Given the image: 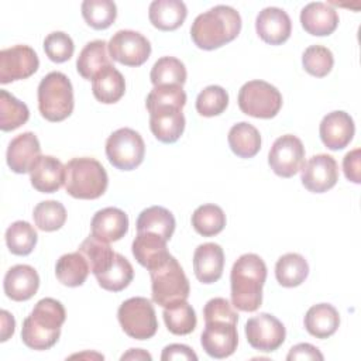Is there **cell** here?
Masks as SVG:
<instances>
[{
  "label": "cell",
  "mask_w": 361,
  "mask_h": 361,
  "mask_svg": "<svg viewBox=\"0 0 361 361\" xmlns=\"http://www.w3.org/2000/svg\"><path fill=\"white\" fill-rule=\"evenodd\" d=\"M124 360H148L151 361L152 357L149 353L141 350V348H130L126 354L121 355V361Z\"/></svg>",
  "instance_id": "cell-51"
},
{
  "label": "cell",
  "mask_w": 361,
  "mask_h": 361,
  "mask_svg": "<svg viewBox=\"0 0 361 361\" xmlns=\"http://www.w3.org/2000/svg\"><path fill=\"white\" fill-rule=\"evenodd\" d=\"M78 251L85 255V258L89 262L90 272H93L94 276L107 271L111 267V264L116 258V254H117L113 251V248L109 245V243H104L93 235H89L79 245Z\"/></svg>",
  "instance_id": "cell-34"
},
{
  "label": "cell",
  "mask_w": 361,
  "mask_h": 361,
  "mask_svg": "<svg viewBox=\"0 0 361 361\" xmlns=\"http://www.w3.org/2000/svg\"><path fill=\"white\" fill-rule=\"evenodd\" d=\"M360 148H355L350 152L345 154L344 159H343V169H344V175L348 180L354 182V183H360L361 182V175H360Z\"/></svg>",
  "instance_id": "cell-48"
},
{
  "label": "cell",
  "mask_w": 361,
  "mask_h": 361,
  "mask_svg": "<svg viewBox=\"0 0 361 361\" xmlns=\"http://www.w3.org/2000/svg\"><path fill=\"white\" fill-rule=\"evenodd\" d=\"M90 272V267L85 255L79 251L63 254L55 265L56 279L69 288L80 286L85 283L87 275Z\"/></svg>",
  "instance_id": "cell-31"
},
{
  "label": "cell",
  "mask_w": 361,
  "mask_h": 361,
  "mask_svg": "<svg viewBox=\"0 0 361 361\" xmlns=\"http://www.w3.org/2000/svg\"><path fill=\"white\" fill-rule=\"evenodd\" d=\"M240 110L255 118H272L282 107L281 92L265 80H250L238 92Z\"/></svg>",
  "instance_id": "cell-7"
},
{
  "label": "cell",
  "mask_w": 361,
  "mask_h": 361,
  "mask_svg": "<svg viewBox=\"0 0 361 361\" xmlns=\"http://www.w3.org/2000/svg\"><path fill=\"white\" fill-rule=\"evenodd\" d=\"M300 24L310 35H330L338 25V14L330 4L313 1L302 8Z\"/></svg>",
  "instance_id": "cell-24"
},
{
  "label": "cell",
  "mask_w": 361,
  "mask_h": 361,
  "mask_svg": "<svg viewBox=\"0 0 361 361\" xmlns=\"http://www.w3.org/2000/svg\"><path fill=\"white\" fill-rule=\"evenodd\" d=\"M107 185V172L94 158H72L65 165V190L75 199H97Z\"/></svg>",
  "instance_id": "cell-4"
},
{
  "label": "cell",
  "mask_w": 361,
  "mask_h": 361,
  "mask_svg": "<svg viewBox=\"0 0 361 361\" xmlns=\"http://www.w3.org/2000/svg\"><path fill=\"white\" fill-rule=\"evenodd\" d=\"M162 361H171V360H197L196 353L185 345V344H169L162 350L161 354Z\"/></svg>",
  "instance_id": "cell-49"
},
{
  "label": "cell",
  "mask_w": 361,
  "mask_h": 361,
  "mask_svg": "<svg viewBox=\"0 0 361 361\" xmlns=\"http://www.w3.org/2000/svg\"><path fill=\"white\" fill-rule=\"evenodd\" d=\"M241 31V17L230 6H214L199 14L190 27V37L200 49L212 51L231 42Z\"/></svg>",
  "instance_id": "cell-2"
},
{
  "label": "cell",
  "mask_w": 361,
  "mask_h": 361,
  "mask_svg": "<svg viewBox=\"0 0 361 361\" xmlns=\"http://www.w3.org/2000/svg\"><path fill=\"white\" fill-rule=\"evenodd\" d=\"M66 319L63 305L52 298L38 300L23 322L21 340L32 350H48L56 344Z\"/></svg>",
  "instance_id": "cell-3"
},
{
  "label": "cell",
  "mask_w": 361,
  "mask_h": 361,
  "mask_svg": "<svg viewBox=\"0 0 361 361\" xmlns=\"http://www.w3.org/2000/svg\"><path fill=\"white\" fill-rule=\"evenodd\" d=\"M38 235L28 221H14L6 230V244L14 255H28L37 244Z\"/></svg>",
  "instance_id": "cell-40"
},
{
  "label": "cell",
  "mask_w": 361,
  "mask_h": 361,
  "mask_svg": "<svg viewBox=\"0 0 361 361\" xmlns=\"http://www.w3.org/2000/svg\"><path fill=\"white\" fill-rule=\"evenodd\" d=\"M149 79L154 86L176 85L182 86L186 82V68L182 61L173 56L159 58L149 73Z\"/></svg>",
  "instance_id": "cell-38"
},
{
  "label": "cell",
  "mask_w": 361,
  "mask_h": 361,
  "mask_svg": "<svg viewBox=\"0 0 361 361\" xmlns=\"http://www.w3.org/2000/svg\"><path fill=\"white\" fill-rule=\"evenodd\" d=\"M271 169L281 178H292L305 164V147L302 141L292 134L276 138L268 154Z\"/></svg>",
  "instance_id": "cell-13"
},
{
  "label": "cell",
  "mask_w": 361,
  "mask_h": 361,
  "mask_svg": "<svg viewBox=\"0 0 361 361\" xmlns=\"http://www.w3.org/2000/svg\"><path fill=\"white\" fill-rule=\"evenodd\" d=\"M227 140L231 151L240 158H252L261 149L259 131L245 121L234 124L228 131Z\"/></svg>",
  "instance_id": "cell-32"
},
{
  "label": "cell",
  "mask_w": 361,
  "mask_h": 361,
  "mask_svg": "<svg viewBox=\"0 0 361 361\" xmlns=\"http://www.w3.org/2000/svg\"><path fill=\"white\" fill-rule=\"evenodd\" d=\"M3 288L7 298L16 302H24L37 293L39 288V276L32 267L18 264L6 272Z\"/></svg>",
  "instance_id": "cell-20"
},
{
  "label": "cell",
  "mask_w": 361,
  "mask_h": 361,
  "mask_svg": "<svg viewBox=\"0 0 361 361\" xmlns=\"http://www.w3.org/2000/svg\"><path fill=\"white\" fill-rule=\"evenodd\" d=\"M200 344L207 355L213 358L230 357L238 344L237 322L226 319L204 320V330L200 336Z\"/></svg>",
  "instance_id": "cell-10"
},
{
  "label": "cell",
  "mask_w": 361,
  "mask_h": 361,
  "mask_svg": "<svg viewBox=\"0 0 361 361\" xmlns=\"http://www.w3.org/2000/svg\"><path fill=\"white\" fill-rule=\"evenodd\" d=\"M117 319L124 333L135 340L151 338L158 330L155 309L151 300L142 296L124 300L117 310Z\"/></svg>",
  "instance_id": "cell-8"
},
{
  "label": "cell",
  "mask_w": 361,
  "mask_h": 361,
  "mask_svg": "<svg viewBox=\"0 0 361 361\" xmlns=\"http://www.w3.org/2000/svg\"><path fill=\"white\" fill-rule=\"evenodd\" d=\"M41 157V147L37 135L31 131L14 137L7 148L6 159L8 168L16 173H27Z\"/></svg>",
  "instance_id": "cell-19"
},
{
  "label": "cell",
  "mask_w": 361,
  "mask_h": 361,
  "mask_svg": "<svg viewBox=\"0 0 361 361\" xmlns=\"http://www.w3.org/2000/svg\"><path fill=\"white\" fill-rule=\"evenodd\" d=\"M35 226L42 231L59 230L66 221V210L61 202L44 200L34 207Z\"/></svg>",
  "instance_id": "cell-42"
},
{
  "label": "cell",
  "mask_w": 361,
  "mask_h": 361,
  "mask_svg": "<svg viewBox=\"0 0 361 361\" xmlns=\"http://www.w3.org/2000/svg\"><path fill=\"white\" fill-rule=\"evenodd\" d=\"M355 131L353 117L341 110L326 114L320 123L319 134L322 142L331 151L343 149L350 144Z\"/></svg>",
  "instance_id": "cell-17"
},
{
  "label": "cell",
  "mask_w": 361,
  "mask_h": 361,
  "mask_svg": "<svg viewBox=\"0 0 361 361\" xmlns=\"http://www.w3.org/2000/svg\"><path fill=\"white\" fill-rule=\"evenodd\" d=\"M185 104H186V93L182 89V86H176V85L154 86V89L148 93L145 100L147 110H151L159 106H176L183 109Z\"/></svg>",
  "instance_id": "cell-45"
},
{
  "label": "cell",
  "mask_w": 361,
  "mask_h": 361,
  "mask_svg": "<svg viewBox=\"0 0 361 361\" xmlns=\"http://www.w3.org/2000/svg\"><path fill=\"white\" fill-rule=\"evenodd\" d=\"M1 341H7L13 333H14V327H16V322L13 314H10L7 310H1Z\"/></svg>",
  "instance_id": "cell-50"
},
{
  "label": "cell",
  "mask_w": 361,
  "mask_h": 361,
  "mask_svg": "<svg viewBox=\"0 0 361 361\" xmlns=\"http://www.w3.org/2000/svg\"><path fill=\"white\" fill-rule=\"evenodd\" d=\"M302 65L307 73L316 78H324L334 65L333 54L323 45H310L302 55Z\"/></svg>",
  "instance_id": "cell-44"
},
{
  "label": "cell",
  "mask_w": 361,
  "mask_h": 361,
  "mask_svg": "<svg viewBox=\"0 0 361 361\" xmlns=\"http://www.w3.org/2000/svg\"><path fill=\"white\" fill-rule=\"evenodd\" d=\"M255 30L264 42L281 45L290 37L292 23L285 10L267 7L258 13L255 18Z\"/></svg>",
  "instance_id": "cell-18"
},
{
  "label": "cell",
  "mask_w": 361,
  "mask_h": 361,
  "mask_svg": "<svg viewBox=\"0 0 361 361\" xmlns=\"http://www.w3.org/2000/svg\"><path fill=\"white\" fill-rule=\"evenodd\" d=\"M323 358L324 357L320 353V350L309 343H299V344L293 345L286 355L288 361H295V360H319V361H322Z\"/></svg>",
  "instance_id": "cell-47"
},
{
  "label": "cell",
  "mask_w": 361,
  "mask_h": 361,
  "mask_svg": "<svg viewBox=\"0 0 361 361\" xmlns=\"http://www.w3.org/2000/svg\"><path fill=\"white\" fill-rule=\"evenodd\" d=\"M145 154L142 137L133 128L124 127L111 133L106 141L109 162L120 171H133L141 165Z\"/></svg>",
  "instance_id": "cell-9"
},
{
  "label": "cell",
  "mask_w": 361,
  "mask_h": 361,
  "mask_svg": "<svg viewBox=\"0 0 361 361\" xmlns=\"http://www.w3.org/2000/svg\"><path fill=\"white\" fill-rule=\"evenodd\" d=\"M162 316L166 329L176 336L190 334L197 324L195 309L186 300L164 307Z\"/></svg>",
  "instance_id": "cell-35"
},
{
  "label": "cell",
  "mask_w": 361,
  "mask_h": 361,
  "mask_svg": "<svg viewBox=\"0 0 361 361\" xmlns=\"http://www.w3.org/2000/svg\"><path fill=\"white\" fill-rule=\"evenodd\" d=\"M30 180L35 190L54 193L65 185V165L52 155H41L30 171Z\"/></svg>",
  "instance_id": "cell-22"
},
{
  "label": "cell",
  "mask_w": 361,
  "mask_h": 361,
  "mask_svg": "<svg viewBox=\"0 0 361 361\" xmlns=\"http://www.w3.org/2000/svg\"><path fill=\"white\" fill-rule=\"evenodd\" d=\"M188 16V8L180 0H154L148 8L151 24L161 31L179 28Z\"/></svg>",
  "instance_id": "cell-26"
},
{
  "label": "cell",
  "mask_w": 361,
  "mask_h": 361,
  "mask_svg": "<svg viewBox=\"0 0 361 361\" xmlns=\"http://www.w3.org/2000/svg\"><path fill=\"white\" fill-rule=\"evenodd\" d=\"M309 275L307 261L296 252L282 255L275 265V276L279 285L285 288L299 286Z\"/></svg>",
  "instance_id": "cell-33"
},
{
  "label": "cell",
  "mask_w": 361,
  "mask_h": 361,
  "mask_svg": "<svg viewBox=\"0 0 361 361\" xmlns=\"http://www.w3.org/2000/svg\"><path fill=\"white\" fill-rule=\"evenodd\" d=\"M80 8L85 21L94 30L109 28L117 17V7L111 0H85Z\"/></svg>",
  "instance_id": "cell-41"
},
{
  "label": "cell",
  "mask_w": 361,
  "mask_h": 361,
  "mask_svg": "<svg viewBox=\"0 0 361 361\" xmlns=\"http://www.w3.org/2000/svg\"><path fill=\"white\" fill-rule=\"evenodd\" d=\"M245 337L252 348L271 353L283 344L286 330L282 322L278 320L274 314L259 313L247 320Z\"/></svg>",
  "instance_id": "cell-12"
},
{
  "label": "cell",
  "mask_w": 361,
  "mask_h": 361,
  "mask_svg": "<svg viewBox=\"0 0 361 361\" xmlns=\"http://www.w3.org/2000/svg\"><path fill=\"white\" fill-rule=\"evenodd\" d=\"M192 226L203 237L219 234L226 226V214L217 204H202L192 214Z\"/></svg>",
  "instance_id": "cell-36"
},
{
  "label": "cell",
  "mask_w": 361,
  "mask_h": 361,
  "mask_svg": "<svg viewBox=\"0 0 361 361\" xmlns=\"http://www.w3.org/2000/svg\"><path fill=\"white\" fill-rule=\"evenodd\" d=\"M134 278V269L130 261L121 254H116L111 267L100 275H96L99 285L110 292H120L130 285Z\"/></svg>",
  "instance_id": "cell-37"
},
{
  "label": "cell",
  "mask_w": 361,
  "mask_h": 361,
  "mask_svg": "<svg viewBox=\"0 0 361 361\" xmlns=\"http://www.w3.org/2000/svg\"><path fill=\"white\" fill-rule=\"evenodd\" d=\"M92 235L104 241H118L128 231V217L117 207H104L94 213L90 223Z\"/></svg>",
  "instance_id": "cell-23"
},
{
  "label": "cell",
  "mask_w": 361,
  "mask_h": 361,
  "mask_svg": "<svg viewBox=\"0 0 361 361\" xmlns=\"http://www.w3.org/2000/svg\"><path fill=\"white\" fill-rule=\"evenodd\" d=\"M107 49V42L103 39L87 42L76 59L78 73L86 80H93L100 71L111 65Z\"/></svg>",
  "instance_id": "cell-29"
},
{
  "label": "cell",
  "mask_w": 361,
  "mask_h": 361,
  "mask_svg": "<svg viewBox=\"0 0 361 361\" xmlns=\"http://www.w3.org/2000/svg\"><path fill=\"white\" fill-rule=\"evenodd\" d=\"M38 110L52 123L68 118L73 111V87L62 72H49L38 85Z\"/></svg>",
  "instance_id": "cell-5"
},
{
  "label": "cell",
  "mask_w": 361,
  "mask_h": 361,
  "mask_svg": "<svg viewBox=\"0 0 361 361\" xmlns=\"http://www.w3.org/2000/svg\"><path fill=\"white\" fill-rule=\"evenodd\" d=\"M303 322L309 334L316 338H327L337 331L340 314L333 305L319 303L306 312Z\"/></svg>",
  "instance_id": "cell-27"
},
{
  "label": "cell",
  "mask_w": 361,
  "mask_h": 361,
  "mask_svg": "<svg viewBox=\"0 0 361 361\" xmlns=\"http://www.w3.org/2000/svg\"><path fill=\"white\" fill-rule=\"evenodd\" d=\"M149 111V128L155 138L165 144L179 140L185 130V116L180 107L159 106Z\"/></svg>",
  "instance_id": "cell-16"
},
{
  "label": "cell",
  "mask_w": 361,
  "mask_h": 361,
  "mask_svg": "<svg viewBox=\"0 0 361 361\" xmlns=\"http://www.w3.org/2000/svg\"><path fill=\"white\" fill-rule=\"evenodd\" d=\"M166 243L164 237L155 233H137L131 251L138 264L149 271L171 255L166 250Z\"/></svg>",
  "instance_id": "cell-25"
},
{
  "label": "cell",
  "mask_w": 361,
  "mask_h": 361,
  "mask_svg": "<svg viewBox=\"0 0 361 361\" xmlns=\"http://www.w3.org/2000/svg\"><path fill=\"white\" fill-rule=\"evenodd\" d=\"M113 61L126 66H141L151 55L149 41L133 30L117 31L107 44Z\"/></svg>",
  "instance_id": "cell-11"
},
{
  "label": "cell",
  "mask_w": 361,
  "mask_h": 361,
  "mask_svg": "<svg viewBox=\"0 0 361 361\" xmlns=\"http://www.w3.org/2000/svg\"><path fill=\"white\" fill-rule=\"evenodd\" d=\"M135 226L137 233H155L169 241L176 223L173 214L168 209L162 206H151L140 213Z\"/></svg>",
  "instance_id": "cell-30"
},
{
  "label": "cell",
  "mask_w": 361,
  "mask_h": 361,
  "mask_svg": "<svg viewBox=\"0 0 361 361\" xmlns=\"http://www.w3.org/2000/svg\"><path fill=\"white\" fill-rule=\"evenodd\" d=\"M267 265L257 254H243L231 268V305L241 312H255L262 303Z\"/></svg>",
  "instance_id": "cell-1"
},
{
  "label": "cell",
  "mask_w": 361,
  "mask_h": 361,
  "mask_svg": "<svg viewBox=\"0 0 361 361\" xmlns=\"http://www.w3.org/2000/svg\"><path fill=\"white\" fill-rule=\"evenodd\" d=\"M30 110L25 103L16 99L7 90H0V128L11 131L27 123Z\"/></svg>",
  "instance_id": "cell-39"
},
{
  "label": "cell",
  "mask_w": 361,
  "mask_h": 361,
  "mask_svg": "<svg viewBox=\"0 0 361 361\" xmlns=\"http://www.w3.org/2000/svg\"><path fill=\"white\" fill-rule=\"evenodd\" d=\"M149 276L152 300L157 305L168 307L189 298V281L173 255L149 269Z\"/></svg>",
  "instance_id": "cell-6"
},
{
  "label": "cell",
  "mask_w": 361,
  "mask_h": 361,
  "mask_svg": "<svg viewBox=\"0 0 361 361\" xmlns=\"http://www.w3.org/2000/svg\"><path fill=\"white\" fill-rule=\"evenodd\" d=\"M228 106V93L217 85L204 87L196 99V110L200 116L214 117L221 114Z\"/></svg>",
  "instance_id": "cell-43"
},
{
  "label": "cell",
  "mask_w": 361,
  "mask_h": 361,
  "mask_svg": "<svg viewBox=\"0 0 361 361\" xmlns=\"http://www.w3.org/2000/svg\"><path fill=\"white\" fill-rule=\"evenodd\" d=\"M39 59L28 45H14L0 51V83L27 79L37 72Z\"/></svg>",
  "instance_id": "cell-14"
},
{
  "label": "cell",
  "mask_w": 361,
  "mask_h": 361,
  "mask_svg": "<svg viewBox=\"0 0 361 361\" xmlns=\"http://www.w3.org/2000/svg\"><path fill=\"white\" fill-rule=\"evenodd\" d=\"M224 252L216 243L200 244L193 254L195 276L202 283H214L223 275Z\"/></svg>",
  "instance_id": "cell-21"
},
{
  "label": "cell",
  "mask_w": 361,
  "mask_h": 361,
  "mask_svg": "<svg viewBox=\"0 0 361 361\" xmlns=\"http://www.w3.org/2000/svg\"><path fill=\"white\" fill-rule=\"evenodd\" d=\"M302 185L313 193H324L338 180V165L331 155L317 154L300 169Z\"/></svg>",
  "instance_id": "cell-15"
},
{
  "label": "cell",
  "mask_w": 361,
  "mask_h": 361,
  "mask_svg": "<svg viewBox=\"0 0 361 361\" xmlns=\"http://www.w3.org/2000/svg\"><path fill=\"white\" fill-rule=\"evenodd\" d=\"M93 96L104 104H113L118 102L126 92V80L120 71L114 65L106 66L92 80Z\"/></svg>",
  "instance_id": "cell-28"
},
{
  "label": "cell",
  "mask_w": 361,
  "mask_h": 361,
  "mask_svg": "<svg viewBox=\"0 0 361 361\" xmlns=\"http://www.w3.org/2000/svg\"><path fill=\"white\" fill-rule=\"evenodd\" d=\"M44 51L52 62L62 63L72 58L75 45L68 34L62 31H54L45 37Z\"/></svg>",
  "instance_id": "cell-46"
}]
</instances>
